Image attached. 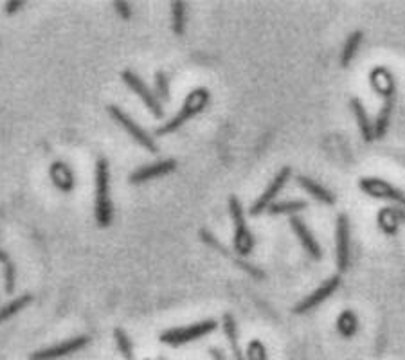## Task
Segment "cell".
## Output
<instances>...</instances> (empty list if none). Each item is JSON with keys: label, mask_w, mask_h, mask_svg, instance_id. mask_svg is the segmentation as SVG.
<instances>
[{"label": "cell", "mask_w": 405, "mask_h": 360, "mask_svg": "<svg viewBox=\"0 0 405 360\" xmlns=\"http://www.w3.org/2000/svg\"><path fill=\"white\" fill-rule=\"evenodd\" d=\"M370 81L373 91L382 97V107H380V112L375 121V137L382 139L383 135L388 134L389 123H391L395 100H397V85H395L392 74L386 67H375L371 70Z\"/></svg>", "instance_id": "1"}, {"label": "cell", "mask_w": 405, "mask_h": 360, "mask_svg": "<svg viewBox=\"0 0 405 360\" xmlns=\"http://www.w3.org/2000/svg\"><path fill=\"white\" fill-rule=\"evenodd\" d=\"M207 103H209V91H207V88H195L193 92H189V96L186 97V101H184V104L180 107L179 112H177V116L171 118L168 123H162L157 130H155V134L157 135L173 134L175 130H179L180 126L186 125L189 119H193L195 116L204 112Z\"/></svg>", "instance_id": "2"}, {"label": "cell", "mask_w": 405, "mask_h": 360, "mask_svg": "<svg viewBox=\"0 0 405 360\" xmlns=\"http://www.w3.org/2000/svg\"><path fill=\"white\" fill-rule=\"evenodd\" d=\"M113 218V205L110 198V168L106 159L96 164V221L100 227H109Z\"/></svg>", "instance_id": "3"}, {"label": "cell", "mask_w": 405, "mask_h": 360, "mask_svg": "<svg viewBox=\"0 0 405 360\" xmlns=\"http://www.w3.org/2000/svg\"><path fill=\"white\" fill-rule=\"evenodd\" d=\"M218 328V322L209 319V321L195 322L191 326H184V328H173V330H168L164 334H161L159 341L168 346H182V344L193 343V341H198V338L205 337V335L213 334Z\"/></svg>", "instance_id": "4"}, {"label": "cell", "mask_w": 405, "mask_h": 360, "mask_svg": "<svg viewBox=\"0 0 405 360\" xmlns=\"http://www.w3.org/2000/svg\"><path fill=\"white\" fill-rule=\"evenodd\" d=\"M229 211H231L232 226H235V251L240 256H248L254 249L253 233L248 230L245 224V213L241 208V202L236 196L229 198Z\"/></svg>", "instance_id": "5"}, {"label": "cell", "mask_w": 405, "mask_h": 360, "mask_svg": "<svg viewBox=\"0 0 405 360\" xmlns=\"http://www.w3.org/2000/svg\"><path fill=\"white\" fill-rule=\"evenodd\" d=\"M358 187L371 198L388 200V202L398 204L402 205V209H405V193L400 191L392 184H389L388 180L376 177H364L358 180Z\"/></svg>", "instance_id": "6"}, {"label": "cell", "mask_w": 405, "mask_h": 360, "mask_svg": "<svg viewBox=\"0 0 405 360\" xmlns=\"http://www.w3.org/2000/svg\"><path fill=\"white\" fill-rule=\"evenodd\" d=\"M121 79L125 81V85H127L128 88H130L134 94H137V97H139L141 101L144 103V107L150 110V114H152L153 118L155 119H164V110H162V103L157 100V96H155V92L150 91L148 87H146V83L143 81V79L137 76L135 72H132V70H122L121 74Z\"/></svg>", "instance_id": "7"}, {"label": "cell", "mask_w": 405, "mask_h": 360, "mask_svg": "<svg viewBox=\"0 0 405 360\" xmlns=\"http://www.w3.org/2000/svg\"><path fill=\"white\" fill-rule=\"evenodd\" d=\"M106 110H109L110 118H112L113 121L118 123V125L121 126V128H125V130H127V134L132 135V137H134V139L137 141V143H139L141 146L146 148V150H148L150 153H157L159 152L155 141H153L152 137H150V135L146 134V132H144L143 128H141V126L137 125V123H135L127 112H125V110L119 109V107H116V104H109V107H106Z\"/></svg>", "instance_id": "8"}, {"label": "cell", "mask_w": 405, "mask_h": 360, "mask_svg": "<svg viewBox=\"0 0 405 360\" xmlns=\"http://www.w3.org/2000/svg\"><path fill=\"white\" fill-rule=\"evenodd\" d=\"M290 177H292V169L288 168V166H285V168L279 169V173L276 175L274 178H272V182L267 186V189L263 191V195L260 196V198H257L253 205H251L248 213L253 214V217H256V214L263 213L265 209H269L270 205L274 204L276 196H278L279 193H281V189L287 186V182L290 180Z\"/></svg>", "instance_id": "9"}, {"label": "cell", "mask_w": 405, "mask_h": 360, "mask_svg": "<svg viewBox=\"0 0 405 360\" xmlns=\"http://www.w3.org/2000/svg\"><path fill=\"white\" fill-rule=\"evenodd\" d=\"M88 343H90V337L87 335H79V337L69 338L65 343H60L56 346L45 347V350H40V352H35L31 355V360H56L61 359V357H67L70 353H76L83 347H87Z\"/></svg>", "instance_id": "10"}, {"label": "cell", "mask_w": 405, "mask_h": 360, "mask_svg": "<svg viewBox=\"0 0 405 360\" xmlns=\"http://www.w3.org/2000/svg\"><path fill=\"white\" fill-rule=\"evenodd\" d=\"M335 251L337 267L344 272L349 265V220L346 214H339L335 226Z\"/></svg>", "instance_id": "11"}, {"label": "cell", "mask_w": 405, "mask_h": 360, "mask_svg": "<svg viewBox=\"0 0 405 360\" xmlns=\"http://www.w3.org/2000/svg\"><path fill=\"white\" fill-rule=\"evenodd\" d=\"M340 285V279L339 276H333V278L326 279V281L321 285L319 288H315L314 292L310 295H306L305 299L301 301L299 304H296V308H294V312L296 313H306L310 312L312 308H315V306H319L321 303H324V301L330 297V295H333V292L339 288Z\"/></svg>", "instance_id": "12"}, {"label": "cell", "mask_w": 405, "mask_h": 360, "mask_svg": "<svg viewBox=\"0 0 405 360\" xmlns=\"http://www.w3.org/2000/svg\"><path fill=\"white\" fill-rule=\"evenodd\" d=\"M175 169H177V161H173V159H166V161L155 162V164L141 166L139 169H135L134 173H130V182L132 184L148 182V180H153V178L173 173Z\"/></svg>", "instance_id": "13"}, {"label": "cell", "mask_w": 405, "mask_h": 360, "mask_svg": "<svg viewBox=\"0 0 405 360\" xmlns=\"http://www.w3.org/2000/svg\"><path fill=\"white\" fill-rule=\"evenodd\" d=\"M290 227H292V230L296 233L297 240H299V243L303 245L306 254H308L312 260H321V258H323L321 245H319V242L315 240V236L312 235V230L308 229V226H306L305 221L297 217H292L290 218Z\"/></svg>", "instance_id": "14"}, {"label": "cell", "mask_w": 405, "mask_h": 360, "mask_svg": "<svg viewBox=\"0 0 405 360\" xmlns=\"http://www.w3.org/2000/svg\"><path fill=\"white\" fill-rule=\"evenodd\" d=\"M349 107H351L353 116H355V119H357V125H358V130H360L362 139L366 141V143H371L373 139H376L375 137V123H371L370 116H367V112H366V109H364L362 101L357 100V97H353V100L349 101Z\"/></svg>", "instance_id": "15"}, {"label": "cell", "mask_w": 405, "mask_h": 360, "mask_svg": "<svg viewBox=\"0 0 405 360\" xmlns=\"http://www.w3.org/2000/svg\"><path fill=\"white\" fill-rule=\"evenodd\" d=\"M49 175L53 178V184L60 189V191H72L76 186L74 173L70 171V168L63 162H54L49 169Z\"/></svg>", "instance_id": "16"}, {"label": "cell", "mask_w": 405, "mask_h": 360, "mask_svg": "<svg viewBox=\"0 0 405 360\" xmlns=\"http://www.w3.org/2000/svg\"><path fill=\"white\" fill-rule=\"evenodd\" d=\"M223 334H225L227 341H229V347H231L232 360H245V353L241 350L240 343H238V326H236L235 317L231 313H225L222 319Z\"/></svg>", "instance_id": "17"}, {"label": "cell", "mask_w": 405, "mask_h": 360, "mask_svg": "<svg viewBox=\"0 0 405 360\" xmlns=\"http://www.w3.org/2000/svg\"><path fill=\"white\" fill-rule=\"evenodd\" d=\"M297 184H299V186L303 187L306 193H308V195H312L315 200H319V202H323V204H326V205L335 204V196L331 195L326 187H323L321 184H317L315 180H312V178L297 177Z\"/></svg>", "instance_id": "18"}, {"label": "cell", "mask_w": 405, "mask_h": 360, "mask_svg": "<svg viewBox=\"0 0 405 360\" xmlns=\"http://www.w3.org/2000/svg\"><path fill=\"white\" fill-rule=\"evenodd\" d=\"M376 224L386 235H397L398 227H400V220L397 217V209L392 208H382L376 214Z\"/></svg>", "instance_id": "19"}, {"label": "cell", "mask_w": 405, "mask_h": 360, "mask_svg": "<svg viewBox=\"0 0 405 360\" xmlns=\"http://www.w3.org/2000/svg\"><path fill=\"white\" fill-rule=\"evenodd\" d=\"M31 301H33V295L22 294L18 295L17 299H13L11 303L6 304V306H2V308H0V324L8 321V319H11L13 315H17L18 312H22L27 304H31Z\"/></svg>", "instance_id": "20"}, {"label": "cell", "mask_w": 405, "mask_h": 360, "mask_svg": "<svg viewBox=\"0 0 405 360\" xmlns=\"http://www.w3.org/2000/svg\"><path fill=\"white\" fill-rule=\"evenodd\" d=\"M362 36H364L362 31H353L351 35L346 38L344 49H342V54H340V63H342V67H348L353 61V58H355V54H357L358 47L362 44Z\"/></svg>", "instance_id": "21"}, {"label": "cell", "mask_w": 405, "mask_h": 360, "mask_svg": "<svg viewBox=\"0 0 405 360\" xmlns=\"http://www.w3.org/2000/svg\"><path fill=\"white\" fill-rule=\"evenodd\" d=\"M337 330H339V334L342 335V337L346 338L353 337L358 330L357 315H355L351 310H344V312L337 317Z\"/></svg>", "instance_id": "22"}, {"label": "cell", "mask_w": 405, "mask_h": 360, "mask_svg": "<svg viewBox=\"0 0 405 360\" xmlns=\"http://www.w3.org/2000/svg\"><path fill=\"white\" fill-rule=\"evenodd\" d=\"M171 29L177 36H182L186 31V4L182 0L171 2Z\"/></svg>", "instance_id": "23"}, {"label": "cell", "mask_w": 405, "mask_h": 360, "mask_svg": "<svg viewBox=\"0 0 405 360\" xmlns=\"http://www.w3.org/2000/svg\"><path fill=\"white\" fill-rule=\"evenodd\" d=\"M308 208L306 200H285V202H274L269 208L270 214H294L305 211Z\"/></svg>", "instance_id": "24"}, {"label": "cell", "mask_w": 405, "mask_h": 360, "mask_svg": "<svg viewBox=\"0 0 405 360\" xmlns=\"http://www.w3.org/2000/svg\"><path fill=\"white\" fill-rule=\"evenodd\" d=\"M113 337H116V344H118L119 353L122 355L125 360H134V346H132V341L121 328L113 331Z\"/></svg>", "instance_id": "25"}, {"label": "cell", "mask_w": 405, "mask_h": 360, "mask_svg": "<svg viewBox=\"0 0 405 360\" xmlns=\"http://www.w3.org/2000/svg\"><path fill=\"white\" fill-rule=\"evenodd\" d=\"M155 96L159 101H170V79L164 72L155 74Z\"/></svg>", "instance_id": "26"}, {"label": "cell", "mask_w": 405, "mask_h": 360, "mask_svg": "<svg viewBox=\"0 0 405 360\" xmlns=\"http://www.w3.org/2000/svg\"><path fill=\"white\" fill-rule=\"evenodd\" d=\"M4 290L6 294H13L15 285H17V267H15L13 261L6 263L4 267Z\"/></svg>", "instance_id": "27"}, {"label": "cell", "mask_w": 405, "mask_h": 360, "mask_svg": "<svg viewBox=\"0 0 405 360\" xmlns=\"http://www.w3.org/2000/svg\"><path fill=\"white\" fill-rule=\"evenodd\" d=\"M247 360H267V347L262 341H251L247 346Z\"/></svg>", "instance_id": "28"}, {"label": "cell", "mask_w": 405, "mask_h": 360, "mask_svg": "<svg viewBox=\"0 0 405 360\" xmlns=\"http://www.w3.org/2000/svg\"><path fill=\"white\" fill-rule=\"evenodd\" d=\"M113 8H116V11L119 13V17L122 18V20H128V18L132 17V8L128 2H122V0H116L113 2Z\"/></svg>", "instance_id": "29"}, {"label": "cell", "mask_w": 405, "mask_h": 360, "mask_svg": "<svg viewBox=\"0 0 405 360\" xmlns=\"http://www.w3.org/2000/svg\"><path fill=\"white\" fill-rule=\"evenodd\" d=\"M238 265H240V267H241V269H244V270H247V272H251V274H253L254 278H257V279H263V278H265V274H263L262 270L254 269L253 265L245 263V261H238Z\"/></svg>", "instance_id": "30"}, {"label": "cell", "mask_w": 405, "mask_h": 360, "mask_svg": "<svg viewBox=\"0 0 405 360\" xmlns=\"http://www.w3.org/2000/svg\"><path fill=\"white\" fill-rule=\"evenodd\" d=\"M24 2L22 0H13V2H6V13H15V11H18V9L22 8Z\"/></svg>", "instance_id": "31"}, {"label": "cell", "mask_w": 405, "mask_h": 360, "mask_svg": "<svg viewBox=\"0 0 405 360\" xmlns=\"http://www.w3.org/2000/svg\"><path fill=\"white\" fill-rule=\"evenodd\" d=\"M209 355L213 360H229L220 347H209Z\"/></svg>", "instance_id": "32"}, {"label": "cell", "mask_w": 405, "mask_h": 360, "mask_svg": "<svg viewBox=\"0 0 405 360\" xmlns=\"http://www.w3.org/2000/svg\"><path fill=\"white\" fill-rule=\"evenodd\" d=\"M9 261H11V258H9V254L6 251H2V249H0V265H2V267H4L6 263H9Z\"/></svg>", "instance_id": "33"}, {"label": "cell", "mask_w": 405, "mask_h": 360, "mask_svg": "<svg viewBox=\"0 0 405 360\" xmlns=\"http://www.w3.org/2000/svg\"><path fill=\"white\" fill-rule=\"evenodd\" d=\"M397 217L400 224H405V209H397Z\"/></svg>", "instance_id": "34"}, {"label": "cell", "mask_w": 405, "mask_h": 360, "mask_svg": "<svg viewBox=\"0 0 405 360\" xmlns=\"http://www.w3.org/2000/svg\"><path fill=\"white\" fill-rule=\"evenodd\" d=\"M159 360H166V359H159Z\"/></svg>", "instance_id": "35"}]
</instances>
